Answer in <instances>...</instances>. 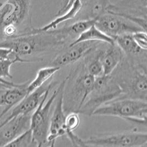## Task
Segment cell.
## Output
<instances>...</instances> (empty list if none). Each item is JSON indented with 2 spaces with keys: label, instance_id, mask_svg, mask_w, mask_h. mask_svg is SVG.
<instances>
[{
  "label": "cell",
  "instance_id": "obj_1",
  "mask_svg": "<svg viewBox=\"0 0 147 147\" xmlns=\"http://www.w3.org/2000/svg\"><path fill=\"white\" fill-rule=\"evenodd\" d=\"M65 43L60 36L49 30L21 34L2 41L0 42V47L10 49L14 56L27 60L26 57L45 53L62 47Z\"/></svg>",
  "mask_w": 147,
  "mask_h": 147
},
{
  "label": "cell",
  "instance_id": "obj_2",
  "mask_svg": "<svg viewBox=\"0 0 147 147\" xmlns=\"http://www.w3.org/2000/svg\"><path fill=\"white\" fill-rule=\"evenodd\" d=\"M32 0H6L0 3V42L30 30Z\"/></svg>",
  "mask_w": 147,
  "mask_h": 147
},
{
  "label": "cell",
  "instance_id": "obj_3",
  "mask_svg": "<svg viewBox=\"0 0 147 147\" xmlns=\"http://www.w3.org/2000/svg\"><path fill=\"white\" fill-rule=\"evenodd\" d=\"M120 67L114 76L122 93L119 98H131L147 101V78L146 68H140L132 63L122 61Z\"/></svg>",
  "mask_w": 147,
  "mask_h": 147
},
{
  "label": "cell",
  "instance_id": "obj_4",
  "mask_svg": "<svg viewBox=\"0 0 147 147\" xmlns=\"http://www.w3.org/2000/svg\"><path fill=\"white\" fill-rule=\"evenodd\" d=\"M147 101L117 98L97 108L92 115L120 117L140 125H147Z\"/></svg>",
  "mask_w": 147,
  "mask_h": 147
},
{
  "label": "cell",
  "instance_id": "obj_5",
  "mask_svg": "<svg viewBox=\"0 0 147 147\" xmlns=\"http://www.w3.org/2000/svg\"><path fill=\"white\" fill-rule=\"evenodd\" d=\"M69 78V75L62 80L52 94L51 97L46 101L50 91H47L40 104L31 115L30 128L32 130L33 138L36 147L47 146V136L51 118V109L54 101L60 91L61 89L66 83Z\"/></svg>",
  "mask_w": 147,
  "mask_h": 147
},
{
  "label": "cell",
  "instance_id": "obj_6",
  "mask_svg": "<svg viewBox=\"0 0 147 147\" xmlns=\"http://www.w3.org/2000/svg\"><path fill=\"white\" fill-rule=\"evenodd\" d=\"M122 93L121 88L111 74L95 77L93 89L78 113L91 116L97 108L120 98Z\"/></svg>",
  "mask_w": 147,
  "mask_h": 147
},
{
  "label": "cell",
  "instance_id": "obj_7",
  "mask_svg": "<svg viewBox=\"0 0 147 147\" xmlns=\"http://www.w3.org/2000/svg\"><path fill=\"white\" fill-rule=\"evenodd\" d=\"M85 147H146L147 132L134 130L119 134H99L84 140Z\"/></svg>",
  "mask_w": 147,
  "mask_h": 147
},
{
  "label": "cell",
  "instance_id": "obj_8",
  "mask_svg": "<svg viewBox=\"0 0 147 147\" xmlns=\"http://www.w3.org/2000/svg\"><path fill=\"white\" fill-rule=\"evenodd\" d=\"M105 11L125 18L147 32V0H120L110 3Z\"/></svg>",
  "mask_w": 147,
  "mask_h": 147
},
{
  "label": "cell",
  "instance_id": "obj_9",
  "mask_svg": "<svg viewBox=\"0 0 147 147\" xmlns=\"http://www.w3.org/2000/svg\"><path fill=\"white\" fill-rule=\"evenodd\" d=\"M96 17L94 25L104 33L114 39L122 35L132 34L137 32L144 31L130 20L107 11Z\"/></svg>",
  "mask_w": 147,
  "mask_h": 147
},
{
  "label": "cell",
  "instance_id": "obj_10",
  "mask_svg": "<svg viewBox=\"0 0 147 147\" xmlns=\"http://www.w3.org/2000/svg\"><path fill=\"white\" fill-rule=\"evenodd\" d=\"M95 77L87 72L77 77L69 92V106L71 112L78 113L93 89Z\"/></svg>",
  "mask_w": 147,
  "mask_h": 147
},
{
  "label": "cell",
  "instance_id": "obj_11",
  "mask_svg": "<svg viewBox=\"0 0 147 147\" xmlns=\"http://www.w3.org/2000/svg\"><path fill=\"white\" fill-rule=\"evenodd\" d=\"M102 42L98 41H86L70 45L68 49L58 55L50 66L62 67L74 63L86 55L90 54Z\"/></svg>",
  "mask_w": 147,
  "mask_h": 147
},
{
  "label": "cell",
  "instance_id": "obj_12",
  "mask_svg": "<svg viewBox=\"0 0 147 147\" xmlns=\"http://www.w3.org/2000/svg\"><path fill=\"white\" fill-rule=\"evenodd\" d=\"M56 82H50L46 83L42 86L35 89L30 93L27 95L20 102L12 108V110L9 116L1 124L0 127L2 126L8 121L14 117L23 114H32L35 109L38 107L43 96L47 91L50 90L57 84Z\"/></svg>",
  "mask_w": 147,
  "mask_h": 147
},
{
  "label": "cell",
  "instance_id": "obj_13",
  "mask_svg": "<svg viewBox=\"0 0 147 147\" xmlns=\"http://www.w3.org/2000/svg\"><path fill=\"white\" fill-rule=\"evenodd\" d=\"M66 83L62 87L56 98V102L54 111L51 116L49 134L47 136V146L54 147L56 140L61 136L66 135V115L64 111V90Z\"/></svg>",
  "mask_w": 147,
  "mask_h": 147
},
{
  "label": "cell",
  "instance_id": "obj_14",
  "mask_svg": "<svg viewBox=\"0 0 147 147\" xmlns=\"http://www.w3.org/2000/svg\"><path fill=\"white\" fill-rule=\"evenodd\" d=\"M32 114L17 116L0 127V147H6L30 128Z\"/></svg>",
  "mask_w": 147,
  "mask_h": 147
},
{
  "label": "cell",
  "instance_id": "obj_15",
  "mask_svg": "<svg viewBox=\"0 0 147 147\" xmlns=\"http://www.w3.org/2000/svg\"><path fill=\"white\" fill-rule=\"evenodd\" d=\"M30 82L28 80L8 88H0V107H4L0 114V120L28 95V87Z\"/></svg>",
  "mask_w": 147,
  "mask_h": 147
},
{
  "label": "cell",
  "instance_id": "obj_16",
  "mask_svg": "<svg viewBox=\"0 0 147 147\" xmlns=\"http://www.w3.org/2000/svg\"><path fill=\"white\" fill-rule=\"evenodd\" d=\"M96 20V17L94 18H88L85 20H81L69 26L59 29L56 28L53 30H51V31L59 36L65 42L67 40H72V42L81 34L94 25Z\"/></svg>",
  "mask_w": 147,
  "mask_h": 147
},
{
  "label": "cell",
  "instance_id": "obj_17",
  "mask_svg": "<svg viewBox=\"0 0 147 147\" xmlns=\"http://www.w3.org/2000/svg\"><path fill=\"white\" fill-rule=\"evenodd\" d=\"M84 7L81 0H74L71 7L64 13L56 16V17L47 25L38 28H32L27 33H35L38 32H47L57 28V26L61 23L68 20H73L78 13H80L82 9Z\"/></svg>",
  "mask_w": 147,
  "mask_h": 147
},
{
  "label": "cell",
  "instance_id": "obj_18",
  "mask_svg": "<svg viewBox=\"0 0 147 147\" xmlns=\"http://www.w3.org/2000/svg\"><path fill=\"white\" fill-rule=\"evenodd\" d=\"M107 50L103 51L101 56V62L103 74L109 76L113 74L123 59L124 54L120 48L115 43L109 45Z\"/></svg>",
  "mask_w": 147,
  "mask_h": 147
},
{
  "label": "cell",
  "instance_id": "obj_19",
  "mask_svg": "<svg viewBox=\"0 0 147 147\" xmlns=\"http://www.w3.org/2000/svg\"><path fill=\"white\" fill-rule=\"evenodd\" d=\"M114 40L123 54L127 55L129 59L138 57L142 54H147V50L142 49L135 41L132 34L122 35L116 37Z\"/></svg>",
  "mask_w": 147,
  "mask_h": 147
},
{
  "label": "cell",
  "instance_id": "obj_20",
  "mask_svg": "<svg viewBox=\"0 0 147 147\" xmlns=\"http://www.w3.org/2000/svg\"><path fill=\"white\" fill-rule=\"evenodd\" d=\"M86 41H98L109 45L115 44L113 38L104 33L94 24L81 34L76 40L71 42L69 46Z\"/></svg>",
  "mask_w": 147,
  "mask_h": 147
},
{
  "label": "cell",
  "instance_id": "obj_21",
  "mask_svg": "<svg viewBox=\"0 0 147 147\" xmlns=\"http://www.w3.org/2000/svg\"><path fill=\"white\" fill-rule=\"evenodd\" d=\"M61 68L57 66H50L40 69L32 82H30L28 87V94L45 84L48 80L51 79L55 74L57 73Z\"/></svg>",
  "mask_w": 147,
  "mask_h": 147
},
{
  "label": "cell",
  "instance_id": "obj_22",
  "mask_svg": "<svg viewBox=\"0 0 147 147\" xmlns=\"http://www.w3.org/2000/svg\"><path fill=\"white\" fill-rule=\"evenodd\" d=\"M31 63L30 61L22 59L20 57L13 56L9 58L0 59V78L6 80L12 79L13 76L10 72L11 66L16 63Z\"/></svg>",
  "mask_w": 147,
  "mask_h": 147
},
{
  "label": "cell",
  "instance_id": "obj_23",
  "mask_svg": "<svg viewBox=\"0 0 147 147\" xmlns=\"http://www.w3.org/2000/svg\"><path fill=\"white\" fill-rule=\"evenodd\" d=\"M6 147H36L34 142L32 132L29 128L27 131L20 134L16 138L8 144Z\"/></svg>",
  "mask_w": 147,
  "mask_h": 147
},
{
  "label": "cell",
  "instance_id": "obj_24",
  "mask_svg": "<svg viewBox=\"0 0 147 147\" xmlns=\"http://www.w3.org/2000/svg\"><path fill=\"white\" fill-rule=\"evenodd\" d=\"M103 51H99L86 67L87 72L94 77L103 74V68L101 62V56Z\"/></svg>",
  "mask_w": 147,
  "mask_h": 147
},
{
  "label": "cell",
  "instance_id": "obj_25",
  "mask_svg": "<svg viewBox=\"0 0 147 147\" xmlns=\"http://www.w3.org/2000/svg\"><path fill=\"white\" fill-rule=\"evenodd\" d=\"M79 113L77 112H70L66 116L65 125L66 133L70 132H74L76 129L79 127L80 123V119Z\"/></svg>",
  "mask_w": 147,
  "mask_h": 147
},
{
  "label": "cell",
  "instance_id": "obj_26",
  "mask_svg": "<svg viewBox=\"0 0 147 147\" xmlns=\"http://www.w3.org/2000/svg\"><path fill=\"white\" fill-rule=\"evenodd\" d=\"M110 4V0H96V3L92 9L93 17H95L105 12L107 8Z\"/></svg>",
  "mask_w": 147,
  "mask_h": 147
},
{
  "label": "cell",
  "instance_id": "obj_27",
  "mask_svg": "<svg viewBox=\"0 0 147 147\" xmlns=\"http://www.w3.org/2000/svg\"><path fill=\"white\" fill-rule=\"evenodd\" d=\"M132 36L138 46L144 50H147V32L139 31L132 34Z\"/></svg>",
  "mask_w": 147,
  "mask_h": 147
},
{
  "label": "cell",
  "instance_id": "obj_28",
  "mask_svg": "<svg viewBox=\"0 0 147 147\" xmlns=\"http://www.w3.org/2000/svg\"><path fill=\"white\" fill-rule=\"evenodd\" d=\"M12 56V52L10 49L5 47H0V59L9 58Z\"/></svg>",
  "mask_w": 147,
  "mask_h": 147
},
{
  "label": "cell",
  "instance_id": "obj_29",
  "mask_svg": "<svg viewBox=\"0 0 147 147\" xmlns=\"http://www.w3.org/2000/svg\"><path fill=\"white\" fill-rule=\"evenodd\" d=\"M17 84H16L13 82L8 81L6 80L2 79L0 78V88H8L11 87H14L17 86Z\"/></svg>",
  "mask_w": 147,
  "mask_h": 147
},
{
  "label": "cell",
  "instance_id": "obj_30",
  "mask_svg": "<svg viewBox=\"0 0 147 147\" xmlns=\"http://www.w3.org/2000/svg\"><path fill=\"white\" fill-rule=\"evenodd\" d=\"M81 1H82V2L83 4L84 5V6L85 7L86 5H88V4L90 3V2L92 0H81ZM73 2H74V0H69V1H68V3H67V5H66V7H65V8H64V9L61 12L60 14L58 15V16H60V15H61V14L64 13L65 12H66L67 11L68 9H69V8L71 6V5H72Z\"/></svg>",
  "mask_w": 147,
  "mask_h": 147
},
{
  "label": "cell",
  "instance_id": "obj_31",
  "mask_svg": "<svg viewBox=\"0 0 147 147\" xmlns=\"http://www.w3.org/2000/svg\"><path fill=\"white\" fill-rule=\"evenodd\" d=\"M68 1H69V0H63V1H62V2L60 8V9L59 10V11H58L57 13L56 14V16H57L59 15L61 12L64 9V8H65L66 7V5H67V3H68Z\"/></svg>",
  "mask_w": 147,
  "mask_h": 147
}]
</instances>
